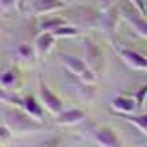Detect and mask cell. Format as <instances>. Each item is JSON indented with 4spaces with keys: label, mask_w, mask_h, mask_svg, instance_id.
<instances>
[{
    "label": "cell",
    "mask_w": 147,
    "mask_h": 147,
    "mask_svg": "<svg viewBox=\"0 0 147 147\" xmlns=\"http://www.w3.org/2000/svg\"><path fill=\"white\" fill-rule=\"evenodd\" d=\"M83 53H85V63L94 70L96 74H103L105 70V53L101 50V46L90 37H83Z\"/></svg>",
    "instance_id": "4"
},
{
    "label": "cell",
    "mask_w": 147,
    "mask_h": 147,
    "mask_svg": "<svg viewBox=\"0 0 147 147\" xmlns=\"http://www.w3.org/2000/svg\"><path fill=\"white\" fill-rule=\"evenodd\" d=\"M132 4H134V6L140 9L142 13H144V15H147V7H145V0H131Z\"/></svg>",
    "instance_id": "24"
},
{
    "label": "cell",
    "mask_w": 147,
    "mask_h": 147,
    "mask_svg": "<svg viewBox=\"0 0 147 147\" xmlns=\"http://www.w3.org/2000/svg\"><path fill=\"white\" fill-rule=\"evenodd\" d=\"M118 6H119V13H121L123 20L134 30V33L147 39V18L144 17V13L131 0H118Z\"/></svg>",
    "instance_id": "2"
},
{
    "label": "cell",
    "mask_w": 147,
    "mask_h": 147,
    "mask_svg": "<svg viewBox=\"0 0 147 147\" xmlns=\"http://www.w3.org/2000/svg\"><path fill=\"white\" fill-rule=\"evenodd\" d=\"M90 136H92V142H96V144H99L103 147H119L121 145V140L118 138L116 131L107 125L90 123Z\"/></svg>",
    "instance_id": "11"
},
{
    "label": "cell",
    "mask_w": 147,
    "mask_h": 147,
    "mask_svg": "<svg viewBox=\"0 0 147 147\" xmlns=\"http://www.w3.org/2000/svg\"><path fill=\"white\" fill-rule=\"evenodd\" d=\"M0 118H2V123L13 132V134L42 132V131H48L50 129L44 121L30 116L24 109L15 107V105H6V103L0 105Z\"/></svg>",
    "instance_id": "1"
},
{
    "label": "cell",
    "mask_w": 147,
    "mask_h": 147,
    "mask_svg": "<svg viewBox=\"0 0 147 147\" xmlns=\"http://www.w3.org/2000/svg\"><path fill=\"white\" fill-rule=\"evenodd\" d=\"M28 2H30V0H18V13H20V15H22V11H24Z\"/></svg>",
    "instance_id": "26"
},
{
    "label": "cell",
    "mask_w": 147,
    "mask_h": 147,
    "mask_svg": "<svg viewBox=\"0 0 147 147\" xmlns=\"http://www.w3.org/2000/svg\"><path fill=\"white\" fill-rule=\"evenodd\" d=\"M0 86H4V88H7V90H15V92L20 90L22 74H20V68H18L17 64H11L6 70L0 72Z\"/></svg>",
    "instance_id": "12"
},
{
    "label": "cell",
    "mask_w": 147,
    "mask_h": 147,
    "mask_svg": "<svg viewBox=\"0 0 147 147\" xmlns=\"http://www.w3.org/2000/svg\"><path fill=\"white\" fill-rule=\"evenodd\" d=\"M68 7L66 0H30L26 4L22 15H33V17H40V15H50V13L61 11V9Z\"/></svg>",
    "instance_id": "8"
},
{
    "label": "cell",
    "mask_w": 147,
    "mask_h": 147,
    "mask_svg": "<svg viewBox=\"0 0 147 147\" xmlns=\"http://www.w3.org/2000/svg\"><path fill=\"white\" fill-rule=\"evenodd\" d=\"M59 61L63 64V70L74 74V76L79 77V79H85V81H90V83L98 81V74L85 63V59L76 57V55H72V53H59Z\"/></svg>",
    "instance_id": "3"
},
{
    "label": "cell",
    "mask_w": 147,
    "mask_h": 147,
    "mask_svg": "<svg viewBox=\"0 0 147 147\" xmlns=\"http://www.w3.org/2000/svg\"><path fill=\"white\" fill-rule=\"evenodd\" d=\"M11 136H13V132L9 131L4 123H0V144H6V142H9V140H11Z\"/></svg>",
    "instance_id": "23"
},
{
    "label": "cell",
    "mask_w": 147,
    "mask_h": 147,
    "mask_svg": "<svg viewBox=\"0 0 147 147\" xmlns=\"http://www.w3.org/2000/svg\"><path fill=\"white\" fill-rule=\"evenodd\" d=\"M114 4H118V0H101V9H107Z\"/></svg>",
    "instance_id": "25"
},
{
    "label": "cell",
    "mask_w": 147,
    "mask_h": 147,
    "mask_svg": "<svg viewBox=\"0 0 147 147\" xmlns=\"http://www.w3.org/2000/svg\"><path fill=\"white\" fill-rule=\"evenodd\" d=\"M119 17H121V13H119V6H118V4H114V6H110L107 9H101L98 30L107 37L110 42L116 40V30H118Z\"/></svg>",
    "instance_id": "5"
},
{
    "label": "cell",
    "mask_w": 147,
    "mask_h": 147,
    "mask_svg": "<svg viewBox=\"0 0 147 147\" xmlns=\"http://www.w3.org/2000/svg\"><path fill=\"white\" fill-rule=\"evenodd\" d=\"M20 109H24L30 116L40 119V121H44V107H42V103L37 101L35 96H31V94L22 96V107Z\"/></svg>",
    "instance_id": "16"
},
{
    "label": "cell",
    "mask_w": 147,
    "mask_h": 147,
    "mask_svg": "<svg viewBox=\"0 0 147 147\" xmlns=\"http://www.w3.org/2000/svg\"><path fill=\"white\" fill-rule=\"evenodd\" d=\"M15 55L20 59L22 63L26 64H33L35 59H37V53H35V46L33 44H28V42H20L15 50Z\"/></svg>",
    "instance_id": "18"
},
{
    "label": "cell",
    "mask_w": 147,
    "mask_h": 147,
    "mask_svg": "<svg viewBox=\"0 0 147 147\" xmlns=\"http://www.w3.org/2000/svg\"><path fill=\"white\" fill-rule=\"evenodd\" d=\"M63 24H68V18L59 17V15H50V17H44L39 22V30L40 31H53Z\"/></svg>",
    "instance_id": "19"
},
{
    "label": "cell",
    "mask_w": 147,
    "mask_h": 147,
    "mask_svg": "<svg viewBox=\"0 0 147 147\" xmlns=\"http://www.w3.org/2000/svg\"><path fill=\"white\" fill-rule=\"evenodd\" d=\"M85 121V112L79 109H64L55 116L53 123L61 127H70V125H79Z\"/></svg>",
    "instance_id": "14"
},
{
    "label": "cell",
    "mask_w": 147,
    "mask_h": 147,
    "mask_svg": "<svg viewBox=\"0 0 147 147\" xmlns=\"http://www.w3.org/2000/svg\"><path fill=\"white\" fill-rule=\"evenodd\" d=\"M0 11H2L4 15L18 11V0H0Z\"/></svg>",
    "instance_id": "22"
},
{
    "label": "cell",
    "mask_w": 147,
    "mask_h": 147,
    "mask_svg": "<svg viewBox=\"0 0 147 147\" xmlns=\"http://www.w3.org/2000/svg\"><path fill=\"white\" fill-rule=\"evenodd\" d=\"M110 109L116 114H131V112H138L136 101L129 92H121V94L114 96L110 101Z\"/></svg>",
    "instance_id": "13"
},
{
    "label": "cell",
    "mask_w": 147,
    "mask_h": 147,
    "mask_svg": "<svg viewBox=\"0 0 147 147\" xmlns=\"http://www.w3.org/2000/svg\"><path fill=\"white\" fill-rule=\"evenodd\" d=\"M52 33L57 37V39H61V37H70V39H74V37H79L81 35V28H77L76 24H74V26L63 24V26H59L57 30H53Z\"/></svg>",
    "instance_id": "20"
},
{
    "label": "cell",
    "mask_w": 147,
    "mask_h": 147,
    "mask_svg": "<svg viewBox=\"0 0 147 147\" xmlns=\"http://www.w3.org/2000/svg\"><path fill=\"white\" fill-rule=\"evenodd\" d=\"M118 118L132 123L142 134L147 136V114H144V112H131V114H118Z\"/></svg>",
    "instance_id": "17"
},
{
    "label": "cell",
    "mask_w": 147,
    "mask_h": 147,
    "mask_svg": "<svg viewBox=\"0 0 147 147\" xmlns=\"http://www.w3.org/2000/svg\"><path fill=\"white\" fill-rule=\"evenodd\" d=\"M101 9L90 7V6H74L72 9V22H76L77 28H88L98 30Z\"/></svg>",
    "instance_id": "7"
},
{
    "label": "cell",
    "mask_w": 147,
    "mask_h": 147,
    "mask_svg": "<svg viewBox=\"0 0 147 147\" xmlns=\"http://www.w3.org/2000/svg\"><path fill=\"white\" fill-rule=\"evenodd\" d=\"M64 77H66L68 85L76 90L77 98H79L81 101H85V103H92V101L98 99V86H96V83L79 79V77H76L74 74L66 72V70H64Z\"/></svg>",
    "instance_id": "6"
},
{
    "label": "cell",
    "mask_w": 147,
    "mask_h": 147,
    "mask_svg": "<svg viewBox=\"0 0 147 147\" xmlns=\"http://www.w3.org/2000/svg\"><path fill=\"white\" fill-rule=\"evenodd\" d=\"M112 48L119 57L123 59V63L127 64L132 70H140V72H147V57L142 52H136L132 48H127V46H121L119 42L112 40Z\"/></svg>",
    "instance_id": "9"
},
{
    "label": "cell",
    "mask_w": 147,
    "mask_h": 147,
    "mask_svg": "<svg viewBox=\"0 0 147 147\" xmlns=\"http://www.w3.org/2000/svg\"><path fill=\"white\" fill-rule=\"evenodd\" d=\"M145 144H147V138H145Z\"/></svg>",
    "instance_id": "27"
},
{
    "label": "cell",
    "mask_w": 147,
    "mask_h": 147,
    "mask_svg": "<svg viewBox=\"0 0 147 147\" xmlns=\"http://www.w3.org/2000/svg\"><path fill=\"white\" fill-rule=\"evenodd\" d=\"M129 94L134 98L136 107H138V112H142V109H144V103H145V99H147V85H142L140 88H136L134 92H129Z\"/></svg>",
    "instance_id": "21"
},
{
    "label": "cell",
    "mask_w": 147,
    "mask_h": 147,
    "mask_svg": "<svg viewBox=\"0 0 147 147\" xmlns=\"http://www.w3.org/2000/svg\"><path fill=\"white\" fill-rule=\"evenodd\" d=\"M55 40H57V37H55L52 31H40V33L35 37V40H33L37 57H46V55L50 53V50L53 48Z\"/></svg>",
    "instance_id": "15"
},
{
    "label": "cell",
    "mask_w": 147,
    "mask_h": 147,
    "mask_svg": "<svg viewBox=\"0 0 147 147\" xmlns=\"http://www.w3.org/2000/svg\"><path fill=\"white\" fill-rule=\"evenodd\" d=\"M39 98H40L42 107L48 110L50 114H53V116H57L61 110H64L63 99L59 98V96L55 94L48 85H46V81L42 79V77H39Z\"/></svg>",
    "instance_id": "10"
}]
</instances>
